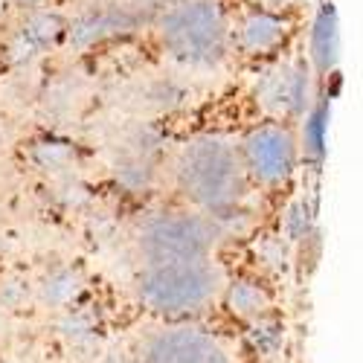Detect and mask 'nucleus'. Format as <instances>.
Returning <instances> with one entry per match:
<instances>
[{"label": "nucleus", "mask_w": 363, "mask_h": 363, "mask_svg": "<svg viewBox=\"0 0 363 363\" xmlns=\"http://www.w3.org/2000/svg\"><path fill=\"white\" fill-rule=\"evenodd\" d=\"M174 172L180 192L209 216L230 213L245 195V166L224 140H192L180 151Z\"/></svg>", "instance_id": "obj_1"}, {"label": "nucleus", "mask_w": 363, "mask_h": 363, "mask_svg": "<svg viewBox=\"0 0 363 363\" xmlns=\"http://www.w3.org/2000/svg\"><path fill=\"white\" fill-rule=\"evenodd\" d=\"M241 166L259 184L277 186L291 177L296 166V140L285 125H262L250 131L241 145Z\"/></svg>", "instance_id": "obj_5"}, {"label": "nucleus", "mask_w": 363, "mask_h": 363, "mask_svg": "<svg viewBox=\"0 0 363 363\" xmlns=\"http://www.w3.org/2000/svg\"><path fill=\"white\" fill-rule=\"evenodd\" d=\"M145 363H230L227 349L201 328H166L145 340Z\"/></svg>", "instance_id": "obj_6"}, {"label": "nucleus", "mask_w": 363, "mask_h": 363, "mask_svg": "<svg viewBox=\"0 0 363 363\" xmlns=\"http://www.w3.org/2000/svg\"><path fill=\"white\" fill-rule=\"evenodd\" d=\"M216 245V227L203 216L160 213L148 218L140 233V250L148 264L198 262L206 259Z\"/></svg>", "instance_id": "obj_4"}, {"label": "nucleus", "mask_w": 363, "mask_h": 363, "mask_svg": "<svg viewBox=\"0 0 363 363\" xmlns=\"http://www.w3.org/2000/svg\"><path fill=\"white\" fill-rule=\"evenodd\" d=\"M218 270L206 259L198 262H172V264H148L137 282L140 299L155 314L184 317L201 311L213 302L218 291Z\"/></svg>", "instance_id": "obj_3"}, {"label": "nucleus", "mask_w": 363, "mask_h": 363, "mask_svg": "<svg viewBox=\"0 0 363 363\" xmlns=\"http://www.w3.org/2000/svg\"><path fill=\"white\" fill-rule=\"evenodd\" d=\"M160 38L177 62L213 67L227 55V15L216 0H180L163 12Z\"/></svg>", "instance_id": "obj_2"}, {"label": "nucleus", "mask_w": 363, "mask_h": 363, "mask_svg": "<svg viewBox=\"0 0 363 363\" xmlns=\"http://www.w3.org/2000/svg\"><path fill=\"white\" fill-rule=\"evenodd\" d=\"M285 38V21L270 12H250L238 26V41L247 52H267Z\"/></svg>", "instance_id": "obj_7"}, {"label": "nucleus", "mask_w": 363, "mask_h": 363, "mask_svg": "<svg viewBox=\"0 0 363 363\" xmlns=\"http://www.w3.org/2000/svg\"><path fill=\"white\" fill-rule=\"evenodd\" d=\"M230 302H233V311H238V314H259L262 306H264L259 288H253V285H238V288H233Z\"/></svg>", "instance_id": "obj_8"}]
</instances>
